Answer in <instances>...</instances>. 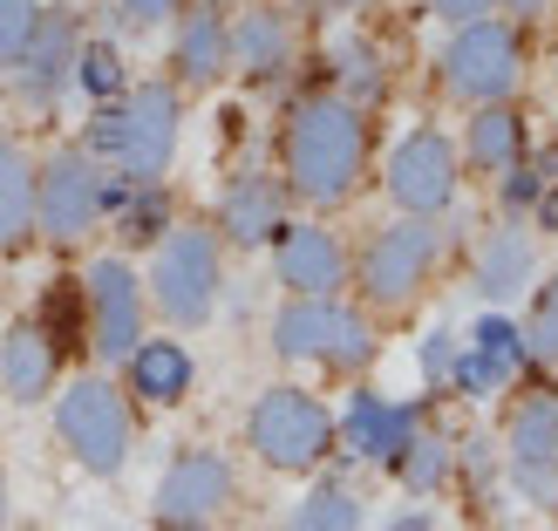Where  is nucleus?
I'll return each mask as SVG.
<instances>
[{"instance_id":"obj_1","label":"nucleus","mask_w":558,"mask_h":531,"mask_svg":"<svg viewBox=\"0 0 558 531\" xmlns=\"http://www.w3.org/2000/svg\"><path fill=\"white\" fill-rule=\"evenodd\" d=\"M279 171L300 205H341L354 198L361 171H368V117L361 102H348L341 89L327 96H300L287 109V130H279Z\"/></svg>"},{"instance_id":"obj_2","label":"nucleus","mask_w":558,"mask_h":531,"mask_svg":"<svg viewBox=\"0 0 558 531\" xmlns=\"http://www.w3.org/2000/svg\"><path fill=\"white\" fill-rule=\"evenodd\" d=\"M178 123H184V102L171 82H136V89L109 96L89 123V157L102 171H117L130 184H157L178 157Z\"/></svg>"},{"instance_id":"obj_3","label":"nucleus","mask_w":558,"mask_h":531,"mask_svg":"<svg viewBox=\"0 0 558 531\" xmlns=\"http://www.w3.org/2000/svg\"><path fill=\"white\" fill-rule=\"evenodd\" d=\"M54 436L69 443V457L89 470V478H123V463L136 450V415H130L117 382L82 375L54 396Z\"/></svg>"},{"instance_id":"obj_4","label":"nucleus","mask_w":558,"mask_h":531,"mask_svg":"<svg viewBox=\"0 0 558 531\" xmlns=\"http://www.w3.org/2000/svg\"><path fill=\"white\" fill-rule=\"evenodd\" d=\"M150 300L171 327H205L218 314V287H226V260H218V232L205 226H171L150 253Z\"/></svg>"},{"instance_id":"obj_5","label":"nucleus","mask_w":558,"mask_h":531,"mask_svg":"<svg viewBox=\"0 0 558 531\" xmlns=\"http://www.w3.org/2000/svg\"><path fill=\"white\" fill-rule=\"evenodd\" d=\"M442 245H450V232L436 226V218H396V226H381L368 239V253H361V293H368V306H402L429 287V273L442 260Z\"/></svg>"},{"instance_id":"obj_6","label":"nucleus","mask_w":558,"mask_h":531,"mask_svg":"<svg viewBox=\"0 0 558 531\" xmlns=\"http://www.w3.org/2000/svg\"><path fill=\"white\" fill-rule=\"evenodd\" d=\"M518 75H524V48H518V27L511 21H463L450 48H442V89L463 96V102H511L518 89Z\"/></svg>"},{"instance_id":"obj_7","label":"nucleus","mask_w":558,"mask_h":531,"mask_svg":"<svg viewBox=\"0 0 558 531\" xmlns=\"http://www.w3.org/2000/svg\"><path fill=\"white\" fill-rule=\"evenodd\" d=\"M109 212V171L89 150H54L41 171H35V226L54 245H75L102 226Z\"/></svg>"},{"instance_id":"obj_8","label":"nucleus","mask_w":558,"mask_h":531,"mask_svg":"<svg viewBox=\"0 0 558 531\" xmlns=\"http://www.w3.org/2000/svg\"><path fill=\"white\" fill-rule=\"evenodd\" d=\"M245 436H253L259 463H272V470H314L333 450V415L306 396V388H266L253 402Z\"/></svg>"},{"instance_id":"obj_9","label":"nucleus","mask_w":558,"mask_h":531,"mask_svg":"<svg viewBox=\"0 0 558 531\" xmlns=\"http://www.w3.org/2000/svg\"><path fill=\"white\" fill-rule=\"evenodd\" d=\"M381 184H388V198H396V212H409V218L450 212V198H457V150H450V136H442V130H409L402 144L388 150Z\"/></svg>"},{"instance_id":"obj_10","label":"nucleus","mask_w":558,"mask_h":531,"mask_svg":"<svg viewBox=\"0 0 558 531\" xmlns=\"http://www.w3.org/2000/svg\"><path fill=\"white\" fill-rule=\"evenodd\" d=\"M82 300H89V348L102 361H130V348L144 341V279L130 273V260H96L82 279Z\"/></svg>"},{"instance_id":"obj_11","label":"nucleus","mask_w":558,"mask_h":531,"mask_svg":"<svg viewBox=\"0 0 558 531\" xmlns=\"http://www.w3.org/2000/svg\"><path fill=\"white\" fill-rule=\"evenodd\" d=\"M150 505H157V524L163 531H198V524H211L218 511L232 505V463L218 457V450H184L157 478Z\"/></svg>"},{"instance_id":"obj_12","label":"nucleus","mask_w":558,"mask_h":531,"mask_svg":"<svg viewBox=\"0 0 558 531\" xmlns=\"http://www.w3.org/2000/svg\"><path fill=\"white\" fill-rule=\"evenodd\" d=\"M75 48H82V21L69 8H41L35 21V41H27L14 62H8V82L21 102H54L75 82Z\"/></svg>"},{"instance_id":"obj_13","label":"nucleus","mask_w":558,"mask_h":531,"mask_svg":"<svg viewBox=\"0 0 558 531\" xmlns=\"http://www.w3.org/2000/svg\"><path fill=\"white\" fill-rule=\"evenodd\" d=\"M505 470L511 484L532 497V505L558 511V396H532L511 415V436H505Z\"/></svg>"},{"instance_id":"obj_14","label":"nucleus","mask_w":558,"mask_h":531,"mask_svg":"<svg viewBox=\"0 0 558 531\" xmlns=\"http://www.w3.org/2000/svg\"><path fill=\"white\" fill-rule=\"evenodd\" d=\"M272 273L287 293H341L348 287V253L327 226H279L272 232Z\"/></svg>"},{"instance_id":"obj_15","label":"nucleus","mask_w":558,"mask_h":531,"mask_svg":"<svg viewBox=\"0 0 558 531\" xmlns=\"http://www.w3.org/2000/svg\"><path fill=\"white\" fill-rule=\"evenodd\" d=\"M62 382V341L41 321H8L0 327V396L8 402H41Z\"/></svg>"},{"instance_id":"obj_16","label":"nucleus","mask_w":558,"mask_h":531,"mask_svg":"<svg viewBox=\"0 0 558 531\" xmlns=\"http://www.w3.org/2000/svg\"><path fill=\"white\" fill-rule=\"evenodd\" d=\"M524 361H532V348H524V327L518 321H505V314H484L477 321V334L463 341V354H457V388L463 396H497Z\"/></svg>"},{"instance_id":"obj_17","label":"nucleus","mask_w":558,"mask_h":531,"mask_svg":"<svg viewBox=\"0 0 558 531\" xmlns=\"http://www.w3.org/2000/svg\"><path fill=\"white\" fill-rule=\"evenodd\" d=\"M423 430V415H415L409 402H388V396H361L341 409V450L361 457V463H396L402 457V443Z\"/></svg>"},{"instance_id":"obj_18","label":"nucleus","mask_w":558,"mask_h":531,"mask_svg":"<svg viewBox=\"0 0 558 531\" xmlns=\"http://www.w3.org/2000/svg\"><path fill=\"white\" fill-rule=\"evenodd\" d=\"M171 69L178 82H218L232 69V21L198 0V8H178V35H171Z\"/></svg>"},{"instance_id":"obj_19","label":"nucleus","mask_w":558,"mask_h":531,"mask_svg":"<svg viewBox=\"0 0 558 531\" xmlns=\"http://www.w3.org/2000/svg\"><path fill=\"white\" fill-rule=\"evenodd\" d=\"M226 239L232 245H272V232L287 226V178L272 171H239L226 184Z\"/></svg>"},{"instance_id":"obj_20","label":"nucleus","mask_w":558,"mask_h":531,"mask_svg":"<svg viewBox=\"0 0 558 531\" xmlns=\"http://www.w3.org/2000/svg\"><path fill=\"white\" fill-rule=\"evenodd\" d=\"M232 69L253 82H279L293 69V21L287 8H245L232 21Z\"/></svg>"},{"instance_id":"obj_21","label":"nucleus","mask_w":558,"mask_h":531,"mask_svg":"<svg viewBox=\"0 0 558 531\" xmlns=\"http://www.w3.org/2000/svg\"><path fill=\"white\" fill-rule=\"evenodd\" d=\"M333 321H341V300L333 293H293L272 314V348L279 361H320L333 341Z\"/></svg>"},{"instance_id":"obj_22","label":"nucleus","mask_w":558,"mask_h":531,"mask_svg":"<svg viewBox=\"0 0 558 531\" xmlns=\"http://www.w3.org/2000/svg\"><path fill=\"white\" fill-rule=\"evenodd\" d=\"M532 239H524L518 226H497L484 245H477V266H470V287H477L484 300H511L524 279H532Z\"/></svg>"},{"instance_id":"obj_23","label":"nucleus","mask_w":558,"mask_h":531,"mask_svg":"<svg viewBox=\"0 0 558 531\" xmlns=\"http://www.w3.org/2000/svg\"><path fill=\"white\" fill-rule=\"evenodd\" d=\"M123 369H130V396L178 402L184 388H191V348L184 341H136Z\"/></svg>"},{"instance_id":"obj_24","label":"nucleus","mask_w":558,"mask_h":531,"mask_svg":"<svg viewBox=\"0 0 558 531\" xmlns=\"http://www.w3.org/2000/svg\"><path fill=\"white\" fill-rule=\"evenodd\" d=\"M35 232V157L0 136V253Z\"/></svg>"},{"instance_id":"obj_25","label":"nucleus","mask_w":558,"mask_h":531,"mask_svg":"<svg viewBox=\"0 0 558 531\" xmlns=\"http://www.w3.org/2000/svg\"><path fill=\"white\" fill-rule=\"evenodd\" d=\"M109 212H117V226H123V239H130V245H150V239H163V232H171L163 178H157V184H130V178H117V171H109Z\"/></svg>"},{"instance_id":"obj_26","label":"nucleus","mask_w":558,"mask_h":531,"mask_svg":"<svg viewBox=\"0 0 558 531\" xmlns=\"http://www.w3.org/2000/svg\"><path fill=\"white\" fill-rule=\"evenodd\" d=\"M518 157H524V130L511 117V102H484L477 117H470V164L490 171V178H505Z\"/></svg>"},{"instance_id":"obj_27","label":"nucleus","mask_w":558,"mask_h":531,"mask_svg":"<svg viewBox=\"0 0 558 531\" xmlns=\"http://www.w3.org/2000/svg\"><path fill=\"white\" fill-rule=\"evenodd\" d=\"M327 62H333V82H341V96H348V102H375V96L388 89V75H381V48H375V41H361V35H341Z\"/></svg>"},{"instance_id":"obj_28","label":"nucleus","mask_w":558,"mask_h":531,"mask_svg":"<svg viewBox=\"0 0 558 531\" xmlns=\"http://www.w3.org/2000/svg\"><path fill=\"white\" fill-rule=\"evenodd\" d=\"M450 463H457V450H450V443H442V436H423V430H415V436L402 443V457L388 463V470H396V478H402V491L429 497V491H436L442 478H450Z\"/></svg>"},{"instance_id":"obj_29","label":"nucleus","mask_w":558,"mask_h":531,"mask_svg":"<svg viewBox=\"0 0 558 531\" xmlns=\"http://www.w3.org/2000/svg\"><path fill=\"white\" fill-rule=\"evenodd\" d=\"M287 531H361V497L341 491V484H320V491L293 511Z\"/></svg>"},{"instance_id":"obj_30","label":"nucleus","mask_w":558,"mask_h":531,"mask_svg":"<svg viewBox=\"0 0 558 531\" xmlns=\"http://www.w3.org/2000/svg\"><path fill=\"white\" fill-rule=\"evenodd\" d=\"M327 369H341V375H361L375 361V327L368 314H354V306H341V321H333V341H327Z\"/></svg>"},{"instance_id":"obj_31","label":"nucleus","mask_w":558,"mask_h":531,"mask_svg":"<svg viewBox=\"0 0 558 531\" xmlns=\"http://www.w3.org/2000/svg\"><path fill=\"white\" fill-rule=\"evenodd\" d=\"M75 82H82L96 102L123 96V55L109 48V41H82V48H75Z\"/></svg>"},{"instance_id":"obj_32","label":"nucleus","mask_w":558,"mask_h":531,"mask_svg":"<svg viewBox=\"0 0 558 531\" xmlns=\"http://www.w3.org/2000/svg\"><path fill=\"white\" fill-rule=\"evenodd\" d=\"M524 348L532 361H558V279H545L532 300V321H524Z\"/></svg>"},{"instance_id":"obj_33","label":"nucleus","mask_w":558,"mask_h":531,"mask_svg":"<svg viewBox=\"0 0 558 531\" xmlns=\"http://www.w3.org/2000/svg\"><path fill=\"white\" fill-rule=\"evenodd\" d=\"M35 21H41V0H0V69L35 41Z\"/></svg>"},{"instance_id":"obj_34","label":"nucleus","mask_w":558,"mask_h":531,"mask_svg":"<svg viewBox=\"0 0 558 531\" xmlns=\"http://www.w3.org/2000/svg\"><path fill=\"white\" fill-rule=\"evenodd\" d=\"M457 354H463L457 327H436L429 341H423V382H450L457 375Z\"/></svg>"},{"instance_id":"obj_35","label":"nucleus","mask_w":558,"mask_h":531,"mask_svg":"<svg viewBox=\"0 0 558 531\" xmlns=\"http://www.w3.org/2000/svg\"><path fill=\"white\" fill-rule=\"evenodd\" d=\"M123 21H136V27H157V21H171L178 14V0H109Z\"/></svg>"},{"instance_id":"obj_36","label":"nucleus","mask_w":558,"mask_h":531,"mask_svg":"<svg viewBox=\"0 0 558 531\" xmlns=\"http://www.w3.org/2000/svg\"><path fill=\"white\" fill-rule=\"evenodd\" d=\"M429 8H436V21L463 27V21H484V14H497V0H429Z\"/></svg>"},{"instance_id":"obj_37","label":"nucleus","mask_w":558,"mask_h":531,"mask_svg":"<svg viewBox=\"0 0 558 531\" xmlns=\"http://www.w3.org/2000/svg\"><path fill=\"white\" fill-rule=\"evenodd\" d=\"M306 14H354V8H368V0H300Z\"/></svg>"},{"instance_id":"obj_38","label":"nucleus","mask_w":558,"mask_h":531,"mask_svg":"<svg viewBox=\"0 0 558 531\" xmlns=\"http://www.w3.org/2000/svg\"><path fill=\"white\" fill-rule=\"evenodd\" d=\"M497 8H505L511 21H532V14H545V0H497Z\"/></svg>"},{"instance_id":"obj_39","label":"nucleus","mask_w":558,"mask_h":531,"mask_svg":"<svg viewBox=\"0 0 558 531\" xmlns=\"http://www.w3.org/2000/svg\"><path fill=\"white\" fill-rule=\"evenodd\" d=\"M388 531H436V518H429V511H402V518L388 524Z\"/></svg>"},{"instance_id":"obj_40","label":"nucleus","mask_w":558,"mask_h":531,"mask_svg":"<svg viewBox=\"0 0 558 531\" xmlns=\"http://www.w3.org/2000/svg\"><path fill=\"white\" fill-rule=\"evenodd\" d=\"M0 524H8V484H0Z\"/></svg>"}]
</instances>
